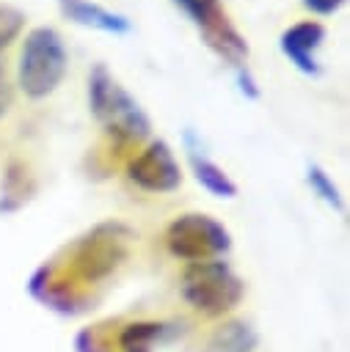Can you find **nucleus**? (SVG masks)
Segmentation results:
<instances>
[{"label":"nucleus","mask_w":350,"mask_h":352,"mask_svg":"<svg viewBox=\"0 0 350 352\" xmlns=\"http://www.w3.org/2000/svg\"><path fill=\"white\" fill-rule=\"evenodd\" d=\"M322 38H325V28H322L320 22L306 19V22H298V25L287 28V30L281 33V38H278V47H281V52L295 63L298 72H303V74H309V77H317L322 69H320L314 52H317V47L322 44Z\"/></svg>","instance_id":"0eeeda50"},{"label":"nucleus","mask_w":350,"mask_h":352,"mask_svg":"<svg viewBox=\"0 0 350 352\" xmlns=\"http://www.w3.org/2000/svg\"><path fill=\"white\" fill-rule=\"evenodd\" d=\"M61 11L66 19L83 25V28H94V30H102V33H113V36H121V33H130L132 25L127 16L121 14H113L96 3H88V0H58Z\"/></svg>","instance_id":"6e6552de"},{"label":"nucleus","mask_w":350,"mask_h":352,"mask_svg":"<svg viewBox=\"0 0 350 352\" xmlns=\"http://www.w3.org/2000/svg\"><path fill=\"white\" fill-rule=\"evenodd\" d=\"M165 245L174 256L187 258L190 264L215 261L231 248L229 231L209 214H182L165 231Z\"/></svg>","instance_id":"20e7f679"},{"label":"nucleus","mask_w":350,"mask_h":352,"mask_svg":"<svg viewBox=\"0 0 350 352\" xmlns=\"http://www.w3.org/2000/svg\"><path fill=\"white\" fill-rule=\"evenodd\" d=\"M8 104H11V88H8L6 72H3V66H0V116L8 110Z\"/></svg>","instance_id":"2eb2a0df"},{"label":"nucleus","mask_w":350,"mask_h":352,"mask_svg":"<svg viewBox=\"0 0 350 352\" xmlns=\"http://www.w3.org/2000/svg\"><path fill=\"white\" fill-rule=\"evenodd\" d=\"M66 47L58 30L52 28H33L25 36L22 52H19V88L30 99H44L50 96L63 74H66Z\"/></svg>","instance_id":"f03ea898"},{"label":"nucleus","mask_w":350,"mask_h":352,"mask_svg":"<svg viewBox=\"0 0 350 352\" xmlns=\"http://www.w3.org/2000/svg\"><path fill=\"white\" fill-rule=\"evenodd\" d=\"M185 300L204 314H223L234 308L243 297V280L223 261H198L190 264L182 275Z\"/></svg>","instance_id":"7ed1b4c3"},{"label":"nucleus","mask_w":350,"mask_h":352,"mask_svg":"<svg viewBox=\"0 0 350 352\" xmlns=\"http://www.w3.org/2000/svg\"><path fill=\"white\" fill-rule=\"evenodd\" d=\"M88 107L94 118L119 140L135 143L149 135L146 113L102 63H96L88 74Z\"/></svg>","instance_id":"f257e3e1"},{"label":"nucleus","mask_w":350,"mask_h":352,"mask_svg":"<svg viewBox=\"0 0 350 352\" xmlns=\"http://www.w3.org/2000/svg\"><path fill=\"white\" fill-rule=\"evenodd\" d=\"M130 179L149 190V192H171L179 187L182 173H179V162L174 160V151L168 148L165 140H152L127 168Z\"/></svg>","instance_id":"423d86ee"},{"label":"nucleus","mask_w":350,"mask_h":352,"mask_svg":"<svg viewBox=\"0 0 350 352\" xmlns=\"http://www.w3.org/2000/svg\"><path fill=\"white\" fill-rule=\"evenodd\" d=\"M309 184L314 187V192H317L322 201H328L333 209H342V198H339V192H336L333 182L325 176V170H322V168H317V165H311V168H309Z\"/></svg>","instance_id":"f8f14e48"},{"label":"nucleus","mask_w":350,"mask_h":352,"mask_svg":"<svg viewBox=\"0 0 350 352\" xmlns=\"http://www.w3.org/2000/svg\"><path fill=\"white\" fill-rule=\"evenodd\" d=\"M251 344H254L251 330H248L245 324L231 322V324L220 327V330L209 338L207 352H248V346H251Z\"/></svg>","instance_id":"9d476101"},{"label":"nucleus","mask_w":350,"mask_h":352,"mask_svg":"<svg viewBox=\"0 0 350 352\" xmlns=\"http://www.w3.org/2000/svg\"><path fill=\"white\" fill-rule=\"evenodd\" d=\"M190 162H193V170H196V179L212 192V195H220V198H231L234 192H237V187H234V182L215 165V162H209L207 157H198L196 151H190Z\"/></svg>","instance_id":"1a4fd4ad"},{"label":"nucleus","mask_w":350,"mask_h":352,"mask_svg":"<svg viewBox=\"0 0 350 352\" xmlns=\"http://www.w3.org/2000/svg\"><path fill=\"white\" fill-rule=\"evenodd\" d=\"M237 69V85H240V91L248 96V99H259V88H256V80H254V74L248 72V66H234Z\"/></svg>","instance_id":"ddd939ff"},{"label":"nucleus","mask_w":350,"mask_h":352,"mask_svg":"<svg viewBox=\"0 0 350 352\" xmlns=\"http://www.w3.org/2000/svg\"><path fill=\"white\" fill-rule=\"evenodd\" d=\"M303 6L314 14H333L344 6V0H303Z\"/></svg>","instance_id":"4468645a"},{"label":"nucleus","mask_w":350,"mask_h":352,"mask_svg":"<svg viewBox=\"0 0 350 352\" xmlns=\"http://www.w3.org/2000/svg\"><path fill=\"white\" fill-rule=\"evenodd\" d=\"M25 25V14L14 6H0V52L22 33Z\"/></svg>","instance_id":"9b49d317"},{"label":"nucleus","mask_w":350,"mask_h":352,"mask_svg":"<svg viewBox=\"0 0 350 352\" xmlns=\"http://www.w3.org/2000/svg\"><path fill=\"white\" fill-rule=\"evenodd\" d=\"M174 3L193 19L204 41L231 66H240L248 58V44L229 22L226 11L220 8V0H174Z\"/></svg>","instance_id":"39448f33"}]
</instances>
